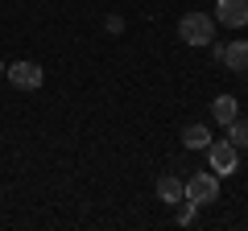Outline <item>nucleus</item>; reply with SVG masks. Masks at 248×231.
I'll list each match as a JSON object with an SVG mask.
<instances>
[{
	"label": "nucleus",
	"mask_w": 248,
	"mask_h": 231,
	"mask_svg": "<svg viewBox=\"0 0 248 231\" xmlns=\"http://www.w3.org/2000/svg\"><path fill=\"white\" fill-rule=\"evenodd\" d=\"M178 37L186 45H211L215 42V17H207V13H186L178 21Z\"/></svg>",
	"instance_id": "obj_1"
},
{
	"label": "nucleus",
	"mask_w": 248,
	"mask_h": 231,
	"mask_svg": "<svg viewBox=\"0 0 248 231\" xmlns=\"http://www.w3.org/2000/svg\"><path fill=\"white\" fill-rule=\"evenodd\" d=\"M182 190L186 194L182 198H190V202L195 206H207V202H215V198H219V173H190V178L182 182Z\"/></svg>",
	"instance_id": "obj_2"
},
{
	"label": "nucleus",
	"mask_w": 248,
	"mask_h": 231,
	"mask_svg": "<svg viewBox=\"0 0 248 231\" xmlns=\"http://www.w3.org/2000/svg\"><path fill=\"white\" fill-rule=\"evenodd\" d=\"M207 161H211L215 173H236L240 169V149L232 141H211L207 144Z\"/></svg>",
	"instance_id": "obj_3"
},
{
	"label": "nucleus",
	"mask_w": 248,
	"mask_h": 231,
	"mask_svg": "<svg viewBox=\"0 0 248 231\" xmlns=\"http://www.w3.org/2000/svg\"><path fill=\"white\" fill-rule=\"evenodd\" d=\"M4 74H9V83L21 87V91H37L46 83V71L37 62H13V66H4Z\"/></svg>",
	"instance_id": "obj_4"
},
{
	"label": "nucleus",
	"mask_w": 248,
	"mask_h": 231,
	"mask_svg": "<svg viewBox=\"0 0 248 231\" xmlns=\"http://www.w3.org/2000/svg\"><path fill=\"white\" fill-rule=\"evenodd\" d=\"M215 21L228 29H244L248 25V0H215Z\"/></svg>",
	"instance_id": "obj_5"
},
{
	"label": "nucleus",
	"mask_w": 248,
	"mask_h": 231,
	"mask_svg": "<svg viewBox=\"0 0 248 231\" xmlns=\"http://www.w3.org/2000/svg\"><path fill=\"white\" fill-rule=\"evenodd\" d=\"M228 71H248V42H232L223 45V58H219Z\"/></svg>",
	"instance_id": "obj_6"
},
{
	"label": "nucleus",
	"mask_w": 248,
	"mask_h": 231,
	"mask_svg": "<svg viewBox=\"0 0 248 231\" xmlns=\"http://www.w3.org/2000/svg\"><path fill=\"white\" fill-rule=\"evenodd\" d=\"M211 116L219 120L223 128H228L232 120L240 116V103H236V95H215V103H211Z\"/></svg>",
	"instance_id": "obj_7"
},
{
	"label": "nucleus",
	"mask_w": 248,
	"mask_h": 231,
	"mask_svg": "<svg viewBox=\"0 0 248 231\" xmlns=\"http://www.w3.org/2000/svg\"><path fill=\"white\" fill-rule=\"evenodd\" d=\"M182 194H186V190H182V182H178L174 173H161V178H157V198H161V202L174 206V202H182Z\"/></svg>",
	"instance_id": "obj_8"
},
{
	"label": "nucleus",
	"mask_w": 248,
	"mask_h": 231,
	"mask_svg": "<svg viewBox=\"0 0 248 231\" xmlns=\"http://www.w3.org/2000/svg\"><path fill=\"white\" fill-rule=\"evenodd\" d=\"M182 144H186V149H207V144H211L207 124H186L182 128Z\"/></svg>",
	"instance_id": "obj_9"
},
{
	"label": "nucleus",
	"mask_w": 248,
	"mask_h": 231,
	"mask_svg": "<svg viewBox=\"0 0 248 231\" xmlns=\"http://www.w3.org/2000/svg\"><path fill=\"white\" fill-rule=\"evenodd\" d=\"M228 141L236 144V149H248V120H240V116L232 120L228 124Z\"/></svg>",
	"instance_id": "obj_10"
},
{
	"label": "nucleus",
	"mask_w": 248,
	"mask_h": 231,
	"mask_svg": "<svg viewBox=\"0 0 248 231\" xmlns=\"http://www.w3.org/2000/svg\"><path fill=\"white\" fill-rule=\"evenodd\" d=\"M195 211H199V206L190 202V198H186V202H182V211H178V223H182V227H190V223H195Z\"/></svg>",
	"instance_id": "obj_11"
},
{
	"label": "nucleus",
	"mask_w": 248,
	"mask_h": 231,
	"mask_svg": "<svg viewBox=\"0 0 248 231\" xmlns=\"http://www.w3.org/2000/svg\"><path fill=\"white\" fill-rule=\"evenodd\" d=\"M104 25H108V33H124V17H116V13L104 21Z\"/></svg>",
	"instance_id": "obj_12"
},
{
	"label": "nucleus",
	"mask_w": 248,
	"mask_h": 231,
	"mask_svg": "<svg viewBox=\"0 0 248 231\" xmlns=\"http://www.w3.org/2000/svg\"><path fill=\"white\" fill-rule=\"evenodd\" d=\"M0 74H4V62H0Z\"/></svg>",
	"instance_id": "obj_13"
}]
</instances>
